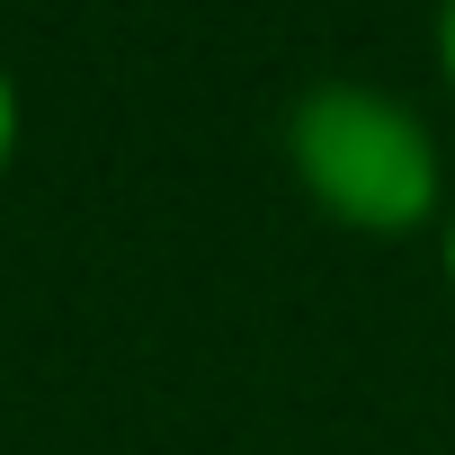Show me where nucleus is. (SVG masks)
<instances>
[{
  "label": "nucleus",
  "mask_w": 455,
  "mask_h": 455,
  "mask_svg": "<svg viewBox=\"0 0 455 455\" xmlns=\"http://www.w3.org/2000/svg\"><path fill=\"white\" fill-rule=\"evenodd\" d=\"M277 161H286V188L357 242L437 233L446 196H455L437 116L411 90H384V81H357V72H331V81L286 99Z\"/></svg>",
  "instance_id": "obj_1"
},
{
  "label": "nucleus",
  "mask_w": 455,
  "mask_h": 455,
  "mask_svg": "<svg viewBox=\"0 0 455 455\" xmlns=\"http://www.w3.org/2000/svg\"><path fill=\"white\" fill-rule=\"evenodd\" d=\"M19 152H28V90H19L10 54H0V188L19 179Z\"/></svg>",
  "instance_id": "obj_2"
},
{
  "label": "nucleus",
  "mask_w": 455,
  "mask_h": 455,
  "mask_svg": "<svg viewBox=\"0 0 455 455\" xmlns=\"http://www.w3.org/2000/svg\"><path fill=\"white\" fill-rule=\"evenodd\" d=\"M428 54H437V90L455 108V0H437V19H428Z\"/></svg>",
  "instance_id": "obj_3"
},
{
  "label": "nucleus",
  "mask_w": 455,
  "mask_h": 455,
  "mask_svg": "<svg viewBox=\"0 0 455 455\" xmlns=\"http://www.w3.org/2000/svg\"><path fill=\"white\" fill-rule=\"evenodd\" d=\"M437 277H446V295H455V196H446V223H437Z\"/></svg>",
  "instance_id": "obj_4"
},
{
  "label": "nucleus",
  "mask_w": 455,
  "mask_h": 455,
  "mask_svg": "<svg viewBox=\"0 0 455 455\" xmlns=\"http://www.w3.org/2000/svg\"><path fill=\"white\" fill-rule=\"evenodd\" d=\"M0 10H10V0H0Z\"/></svg>",
  "instance_id": "obj_5"
}]
</instances>
